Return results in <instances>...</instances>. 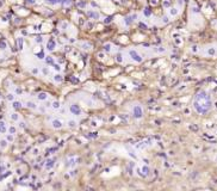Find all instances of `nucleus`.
<instances>
[{
  "instance_id": "obj_1",
  "label": "nucleus",
  "mask_w": 217,
  "mask_h": 191,
  "mask_svg": "<svg viewBox=\"0 0 217 191\" xmlns=\"http://www.w3.org/2000/svg\"><path fill=\"white\" fill-rule=\"evenodd\" d=\"M211 105H212L211 99H210V97L208 96L206 92L202 91V92H199L196 96L193 106H194V109H196V111L198 114H206L211 109Z\"/></svg>"
},
{
  "instance_id": "obj_2",
  "label": "nucleus",
  "mask_w": 217,
  "mask_h": 191,
  "mask_svg": "<svg viewBox=\"0 0 217 191\" xmlns=\"http://www.w3.org/2000/svg\"><path fill=\"white\" fill-rule=\"evenodd\" d=\"M129 55H130V57H131L134 61H136V62H138V64H141V62L143 61L142 56H141L137 51H135V50H130V51H129Z\"/></svg>"
},
{
  "instance_id": "obj_3",
  "label": "nucleus",
  "mask_w": 217,
  "mask_h": 191,
  "mask_svg": "<svg viewBox=\"0 0 217 191\" xmlns=\"http://www.w3.org/2000/svg\"><path fill=\"white\" fill-rule=\"evenodd\" d=\"M69 111H70L74 116H80V115H81V109H80V106H79L78 104H72V105L69 106Z\"/></svg>"
},
{
  "instance_id": "obj_4",
  "label": "nucleus",
  "mask_w": 217,
  "mask_h": 191,
  "mask_svg": "<svg viewBox=\"0 0 217 191\" xmlns=\"http://www.w3.org/2000/svg\"><path fill=\"white\" fill-rule=\"evenodd\" d=\"M132 114H134V117H135V118H141V117L143 116L142 108H141L140 105H136V106H134V109H132Z\"/></svg>"
},
{
  "instance_id": "obj_5",
  "label": "nucleus",
  "mask_w": 217,
  "mask_h": 191,
  "mask_svg": "<svg viewBox=\"0 0 217 191\" xmlns=\"http://www.w3.org/2000/svg\"><path fill=\"white\" fill-rule=\"evenodd\" d=\"M51 126H53V128H55V129H60V128L63 127V124H62V121H60V120H53V122H51Z\"/></svg>"
},
{
  "instance_id": "obj_6",
  "label": "nucleus",
  "mask_w": 217,
  "mask_h": 191,
  "mask_svg": "<svg viewBox=\"0 0 217 191\" xmlns=\"http://www.w3.org/2000/svg\"><path fill=\"white\" fill-rule=\"evenodd\" d=\"M55 47H56L55 41H54V39H49V41H48V44H47V49L51 51V50H54V49H55Z\"/></svg>"
},
{
  "instance_id": "obj_7",
  "label": "nucleus",
  "mask_w": 217,
  "mask_h": 191,
  "mask_svg": "<svg viewBox=\"0 0 217 191\" xmlns=\"http://www.w3.org/2000/svg\"><path fill=\"white\" fill-rule=\"evenodd\" d=\"M54 164H55V159L47 160V161H45V168H47V170H50V168H53Z\"/></svg>"
},
{
  "instance_id": "obj_8",
  "label": "nucleus",
  "mask_w": 217,
  "mask_h": 191,
  "mask_svg": "<svg viewBox=\"0 0 217 191\" xmlns=\"http://www.w3.org/2000/svg\"><path fill=\"white\" fill-rule=\"evenodd\" d=\"M76 161H78V159H76L75 157H73V158H69V159H68V162H67V166H68V167H74Z\"/></svg>"
},
{
  "instance_id": "obj_9",
  "label": "nucleus",
  "mask_w": 217,
  "mask_h": 191,
  "mask_svg": "<svg viewBox=\"0 0 217 191\" xmlns=\"http://www.w3.org/2000/svg\"><path fill=\"white\" fill-rule=\"evenodd\" d=\"M205 54H206V55H211V56H212V55H215V54H216V49H215V48H212V47H210V48H208V49L205 50Z\"/></svg>"
},
{
  "instance_id": "obj_10",
  "label": "nucleus",
  "mask_w": 217,
  "mask_h": 191,
  "mask_svg": "<svg viewBox=\"0 0 217 191\" xmlns=\"http://www.w3.org/2000/svg\"><path fill=\"white\" fill-rule=\"evenodd\" d=\"M64 0H45V2L47 4H49V5H56V4H61L63 2Z\"/></svg>"
},
{
  "instance_id": "obj_11",
  "label": "nucleus",
  "mask_w": 217,
  "mask_h": 191,
  "mask_svg": "<svg viewBox=\"0 0 217 191\" xmlns=\"http://www.w3.org/2000/svg\"><path fill=\"white\" fill-rule=\"evenodd\" d=\"M134 19H136V16L126 17V18H125V24H126V25H130V24L132 23V20H134Z\"/></svg>"
},
{
  "instance_id": "obj_12",
  "label": "nucleus",
  "mask_w": 217,
  "mask_h": 191,
  "mask_svg": "<svg viewBox=\"0 0 217 191\" xmlns=\"http://www.w3.org/2000/svg\"><path fill=\"white\" fill-rule=\"evenodd\" d=\"M87 14H88L90 17L94 18V19H98V18H99V13H98V12H95V11H90Z\"/></svg>"
},
{
  "instance_id": "obj_13",
  "label": "nucleus",
  "mask_w": 217,
  "mask_h": 191,
  "mask_svg": "<svg viewBox=\"0 0 217 191\" xmlns=\"http://www.w3.org/2000/svg\"><path fill=\"white\" fill-rule=\"evenodd\" d=\"M47 97H48V95H47L45 92H39L38 96H37V98H38L39 100H45V99H47Z\"/></svg>"
},
{
  "instance_id": "obj_14",
  "label": "nucleus",
  "mask_w": 217,
  "mask_h": 191,
  "mask_svg": "<svg viewBox=\"0 0 217 191\" xmlns=\"http://www.w3.org/2000/svg\"><path fill=\"white\" fill-rule=\"evenodd\" d=\"M116 61H117L118 64H122V62H123V56H122V54H121V53L116 54Z\"/></svg>"
},
{
  "instance_id": "obj_15",
  "label": "nucleus",
  "mask_w": 217,
  "mask_h": 191,
  "mask_svg": "<svg viewBox=\"0 0 217 191\" xmlns=\"http://www.w3.org/2000/svg\"><path fill=\"white\" fill-rule=\"evenodd\" d=\"M51 106L55 109V110H59L60 108H61V104H60V102H57V100H55L53 104H51Z\"/></svg>"
},
{
  "instance_id": "obj_16",
  "label": "nucleus",
  "mask_w": 217,
  "mask_h": 191,
  "mask_svg": "<svg viewBox=\"0 0 217 191\" xmlns=\"http://www.w3.org/2000/svg\"><path fill=\"white\" fill-rule=\"evenodd\" d=\"M7 48V43L4 41V39H0V49L1 50H5Z\"/></svg>"
},
{
  "instance_id": "obj_17",
  "label": "nucleus",
  "mask_w": 217,
  "mask_h": 191,
  "mask_svg": "<svg viewBox=\"0 0 217 191\" xmlns=\"http://www.w3.org/2000/svg\"><path fill=\"white\" fill-rule=\"evenodd\" d=\"M142 172H143V176L147 177V176L149 174V168H148V166H143V167H142Z\"/></svg>"
},
{
  "instance_id": "obj_18",
  "label": "nucleus",
  "mask_w": 217,
  "mask_h": 191,
  "mask_svg": "<svg viewBox=\"0 0 217 191\" xmlns=\"http://www.w3.org/2000/svg\"><path fill=\"white\" fill-rule=\"evenodd\" d=\"M17 43H18V49H23V38L22 37H19L18 39H17Z\"/></svg>"
},
{
  "instance_id": "obj_19",
  "label": "nucleus",
  "mask_w": 217,
  "mask_h": 191,
  "mask_svg": "<svg viewBox=\"0 0 217 191\" xmlns=\"http://www.w3.org/2000/svg\"><path fill=\"white\" fill-rule=\"evenodd\" d=\"M45 62L48 64H54V59H53V56H47L45 57Z\"/></svg>"
},
{
  "instance_id": "obj_20",
  "label": "nucleus",
  "mask_w": 217,
  "mask_h": 191,
  "mask_svg": "<svg viewBox=\"0 0 217 191\" xmlns=\"http://www.w3.org/2000/svg\"><path fill=\"white\" fill-rule=\"evenodd\" d=\"M54 80H55L56 83H61L62 80H63V78H62L61 74H56V75L54 76Z\"/></svg>"
},
{
  "instance_id": "obj_21",
  "label": "nucleus",
  "mask_w": 217,
  "mask_h": 191,
  "mask_svg": "<svg viewBox=\"0 0 217 191\" xmlns=\"http://www.w3.org/2000/svg\"><path fill=\"white\" fill-rule=\"evenodd\" d=\"M12 106H13V108H14L16 110H18V109H20V108H22V104H20L19 102H13Z\"/></svg>"
},
{
  "instance_id": "obj_22",
  "label": "nucleus",
  "mask_w": 217,
  "mask_h": 191,
  "mask_svg": "<svg viewBox=\"0 0 217 191\" xmlns=\"http://www.w3.org/2000/svg\"><path fill=\"white\" fill-rule=\"evenodd\" d=\"M26 106H28L29 109H37L36 104H35V103H32V102H28V103H26Z\"/></svg>"
},
{
  "instance_id": "obj_23",
  "label": "nucleus",
  "mask_w": 217,
  "mask_h": 191,
  "mask_svg": "<svg viewBox=\"0 0 217 191\" xmlns=\"http://www.w3.org/2000/svg\"><path fill=\"white\" fill-rule=\"evenodd\" d=\"M68 127H69V128H75V127H76V122H75V121H73V120L68 121Z\"/></svg>"
},
{
  "instance_id": "obj_24",
  "label": "nucleus",
  "mask_w": 217,
  "mask_h": 191,
  "mask_svg": "<svg viewBox=\"0 0 217 191\" xmlns=\"http://www.w3.org/2000/svg\"><path fill=\"white\" fill-rule=\"evenodd\" d=\"M0 147H1L2 149L6 148V147H7V141H6V140H1V141H0Z\"/></svg>"
},
{
  "instance_id": "obj_25",
  "label": "nucleus",
  "mask_w": 217,
  "mask_h": 191,
  "mask_svg": "<svg viewBox=\"0 0 217 191\" xmlns=\"http://www.w3.org/2000/svg\"><path fill=\"white\" fill-rule=\"evenodd\" d=\"M0 131L1 133H5L6 131V128H5V123L2 121H0Z\"/></svg>"
},
{
  "instance_id": "obj_26",
  "label": "nucleus",
  "mask_w": 217,
  "mask_h": 191,
  "mask_svg": "<svg viewBox=\"0 0 217 191\" xmlns=\"http://www.w3.org/2000/svg\"><path fill=\"white\" fill-rule=\"evenodd\" d=\"M104 50L109 53V51L111 50V44H110V43H107V44H105V45H104Z\"/></svg>"
},
{
  "instance_id": "obj_27",
  "label": "nucleus",
  "mask_w": 217,
  "mask_h": 191,
  "mask_svg": "<svg viewBox=\"0 0 217 191\" xmlns=\"http://www.w3.org/2000/svg\"><path fill=\"white\" fill-rule=\"evenodd\" d=\"M169 13H171L172 16H175V14H178V10H177V8H171V10H169Z\"/></svg>"
},
{
  "instance_id": "obj_28",
  "label": "nucleus",
  "mask_w": 217,
  "mask_h": 191,
  "mask_svg": "<svg viewBox=\"0 0 217 191\" xmlns=\"http://www.w3.org/2000/svg\"><path fill=\"white\" fill-rule=\"evenodd\" d=\"M110 22H112V17H111V16H110V17H106V18H105V20H104V23H105V24H109Z\"/></svg>"
},
{
  "instance_id": "obj_29",
  "label": "nucleus",
  "mask_w": 217,
  "mask_h": 191,
  "mask_svg": "<svg viewBox=\"0 0 217 191\" xmlns=\"http://www.w3.org/2000/svg\"><path fill=\"white\" fill-rule=\"evenodd\" d=\"M11 118H12L13 121H17L19 117H18V115H17V114H12V115H11Z\"/></svg>"
},
{
  "instance_id": "obj_30",
  "label": "nucleus",
  "mask_w": 217,
  "mask_h": 191,
  "mask_svg": "<svg viewBox=\"0 0 217 191\" xmlns=\"http://www.w3.org/2000/svg\"><path fill=\"white\" fill-rule=\"evenodd\" d=\"M35 41H36V42H37V43H41V42H42V41H43V38H42V37H41V36H37V37H36V38H35Z\"/></svg>"
},
{
  "instance_id": "obj_31",
  "label": "nucleus",
  "mask_w": 217,
  "mask_h": 191,
  "mask_svg": "<svg viewBox=\"0 0 217 191\" xmlns=\"http://www.w3.org/2000/svg\"><path fill=\"white\" fill-rule=\"evenodd\" d=\"M54 68H55V70H57V72L61 70V66H60V64H54Z\"/></svg>"
},
{
  "instance_id": "obj_32",
  "label": "nucleus",
  "mask_w": 217,
  "mask_h": 191,
  "mask_svg": "<svg viewBox=\"0 0 217 191\" xmlns=\"http://www.w3.org/2000/svg\"><path fill=\"white\" fill-rule=\"evenodd\" d=\"M146 16H150V11H149V8H146L144 10V12H143Z\"/></svg>"
},
{
  "instance_id": "obj_33",
  "label": "nucleus",
  "mask_w": 217,
  "mask_h": 191,
  "mask_svg": "<svg viewBox=\"0 0 217 191\" xmlns=\"http://www.w3.org/2000/svg\"><path fill=\"white\" fill-rule=\"evenodd\" d=\"M191 50H192L193 53H196V51H198V47H197V45H193V47L191 48Z\"/></svg>"
},
{
  "instance_id": "obj_34",
  "label": "nucleus",
  "mask_w": 217,
  "mask_h": 191,
  "mask_svg": "<svg viewBox=\"0 0 217 191\" xmlns=\"http://www.w3.org/2000/svg\"><path fill=\"white\" fill-rule=\"evenodd\" d=\"M37 57H38V59H43V57H44V53H43V51H41V53L37 55Z\"/></svg>"
},
{
  "instance_id": "obj_35",
  "label": "nucleus",
  "mask_w": 217,
  "mask_h": 191,
  "mask_svg": "<svg viewBox=\"0 0 217 191\" xmlns=\"http://www.w3.org/2000/svg\"><path fill=\"white\" fill-rule=\"evenodd\" d=\"M10 133H11V134H14V133H16V128L11 127V128H10Z\"/></svg>"
},
{
  "instance_id": "obj_36",
  "label": "nucleus",
  "mask_w": 217,
  "mask_h": 191,
  "mask_svg": "<svg viewBox=\"0 0 217 191\" xmlns=\"http://www.w3.org/2000/svg\"><path fill=\"white\" fill-rule=\"evenodd\" d=\"M98 59H100V60L104 59V54H103V53H99V54H98Z\"/></svg>"
},
{
  "instance_id": "obj_37",
  "label": "nucleus",
  "mask_w": 217,
  "mask_h": 191,
  "mask_svg": "<svg viewBox=\"0 0 217 191\" xmlns=\"http://www.w3.org/2000/svg\"><path fill=\"white\" fill-rule=\"evenodd\" d=\"M13 98H14L13 95H7V99H8V100H13Z\"/></svg>"
},
{
  "instance_id": "obj_38",
  "label": "nucleus",
  "mask_w": 217,
  "mask_h": 191,
  "mask_svg": "<svg viewBox=\"0 0 217 191\" xmlns=\"http://www.w3.org/2000/svg\"><path fill=\"white\" fill-rule=\"evenodd\" d=\"M7 141H13V136H12V135H8V136H7Z\"/></svg>"
},
{
  "instance_id": "obj_39",
  "label": "nucleus",
  "mask_w": 217,
  "mask_h": 191,
  "mask_svg": "<svg viewBox=\"0 0 217 191\" xmlns=\"http://www.w3.org/2000/svg\"><path fill=\"white\" fill-rule=\"evenodd\" d=\"M28 4H30V5H32V4H35V0H25Z\"/></svg>"
},
{
  "instance_id": "obj_40",
  "label": "nucleus",
  "mask_w": 217,
  "mask_h": 191,
  "mask_svg": "<svg viewBox=\"0 0 217 191\" xmlns=\"http://www.w3.org/2000/svg\"><path fill=\"white\" fill-rule=\"evenodd\" d=\"M162 22H163V23H167V22H168V18H167V17H163V18H162Z\"/></svg>"
},
{
  "instance_id": "obj_41",
  "label": "nucleus",
  "mask_w": 217,
  "mask_h": 191,
  "mask_svg": "<svg viewBox=\"0 0 217 191\" xmlns=\"http://www.w3.org/2000/svg\"><path fill=\"white\" fill-rule=\"evenodd\" d=\"M32 73H33V74H37V73H38V69H37V68H33V69H32Z\"/></svg>"
},
{
  "instance_id": "obj_42",
  "label": "nucleus",
  "mask_w": 217,
  "mask_h": 191,
  "mask_svg": "<svg viewBox=\"0 0 217 191\" xmlns=\"http://www.w3.org/2000/svg\"><path fill=\"white\" fill-rule=\"evenodd\" d=\"M42 70H43V73H44V74H45V75H47V74H48V69H47V68H45V67H44V68H43V69H42Z\"/></svg>"
},
{
  "instance_id": "obj_43",
  "label": "nucleus",
  "mask_w": 217,
  "mask_h": 191,
  "mask_svg": "<svg viewBox=\"0 0 217 191\" xmlns=\"http://www.w3.org/2000/svg\"><path fill=\"white\" fill-rule=\"evenodd\" d=\"M140 26H141V28H144V29H147V25H146V24H143V23H141V24H140Z\"/></svg>"
},
{
  "instance_id": "obj_44",
  "label": "nucleus",
  "mask_w": 217,
  "mask_h": 191,
  "mask_svg": "<svg viewBox=\"0 0 217 191\" xmlns=\"http://www.w3.org/2000/svg\"><path fill=\"white\" fill-rule=\"evenodd\" d=\"M157 50H159L160 53H162V51H165V48H162V47H160V48H159Z\"/></svg>"
},
{
  "instance_id": "obj_45",
  "label": "nucleus",
  "mask_w": 217,
  "mask_h": 191,
  "mask_svg": "<svg viewBox=\"0 0 217 191\" xmlns=\"http://www.w3.org/2000/svg\"><path fill=\"white\" fill-rule=\"evenodd\" d=\"M78 5H79V6H80V7H84V6H85V4H84V2H79V4H78Z\"/></svg>"
},
{
  "instance_id": "obj_46",
  "label": "nucleus",
  "mask_w": 217,
  "mask_h": 191,
  "mask_svg": "<svg viewBox=\"0 0 217 191\" xmlns=\"http://www.w3.org/2000/svg\"><path fill=\"white\" fill-rule=\"evenodd\" d=\"M33 154H38V149H37V148L33 149Z\"/></svg>"
},
{
  "instance_id": "obj_47",
  "label": "nucleus",
  "mask_w": 217,
  "mask_h": 191,
  "mask_svg": "<svg viewBox=\"0 0 217 191\" xmlns=\"http://www.w3.org/2000/svg\"><path fill=\"white\" fill-rule=\"evenodd\" d=\"M17 93H22V90H20V89H17Z\"/></svg>"
}]
</instances>
